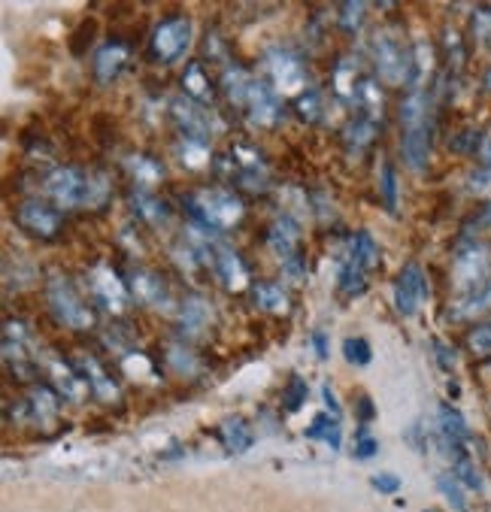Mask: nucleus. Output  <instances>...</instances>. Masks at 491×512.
<instances>
[{
  "label": "nucleus",
  "instance_id": "nucleus-52",
  "mask_svg": "<svg viewBox=\"0 0 491 512\" xmlns=\"http://www.w3.org/2000/svg\"><path fill=\"white\" fill-rule=\"evenodd\" d=\"M431 346H434L437 364H440L443 370H455V364H458V358H455V349H449V346H446L443 340H434Z\"/></svg>",
  "mask_w": 491,
  "mask_h": 512
},
{
  "label": "nucleus",
  "instance_id": "nucleus-57",
  "mask_svg": "<svg viewBox=\"0 0 491 512\" xmlns=\"http://www.w3.org/2000/svg\"><path fill=\"white\" fill-rule=\"evenodd\" d=\"M313 343H316V352H319V358L325 361V358H328V346H325V334H313Z\"/></svg>",
  "mask_w": 491,
  "mask_h": 512
},
{
  "label": "nucleus",
  "instance_id": "nucleus-36",
  "mask_svg": "<svg viewBox=\"0 0 491 512\" xmlns=\"http://www.w3.org/2000/svg\"><path fill=\"white\" fill-rule=\"evenodd\" d=\"M307 437L310 440H325L334 452L340 449V419L328 416V413H319L313 419V425L307 428Z\"/></svg>",
  "mask_w": 491,
  "mask_h": 512
},
{
  "label": "nucleus",
  "instance_id": "nucleus-54",
  "mask_svg": "<svg viewBox=\"0 0 491 512\" xmlns=\"http://www.w3.org/2000/svg\"><path fill=\"white\" fill-rule=\"evenodd\" d=\"M170 364H173L179 373H191V370H194V355L185 352V349H179V346H173V349H170Z\"/></svg>",
  "mask_w": 491,
  "mask_h": 512
},
{
  "label": "nucleus",
  "instance_id": "nucleus-15",
  "mask_svg": "<svg viewBox=\"0 0 491 512\" xmlns=\"http://www.w3.org/2000/svg\"><path fill=\"white\" fill-rule=\"evenodd\" d=\"M131 291H134V297L140 303L152 306V310H170V306H173V297H170L167 282L158 273H152V270L137 267L131 273Z\"/></svg>",
  "mask_w": 491,
  "mask_h": 512
},
{
  "label": "nucleus",
  "instance_id": "nucleus-7",
  "mask_svg": "<svg viewBox=\"0 0 491 512\" xmlns=\"http://www.w3.org/2000/svg\"><path fill=\"white\" fill-rule=\"evenodd\" d=\"M4 358L7 367L19 376V379H34L40 373V358H34V340L25 322H7L4 325Z\"/></svg>",
  "mask_w": 491,
  "mask_h": 512
},
{
  "label": "nucleus",
  "instance_id": "nucleus-40",
  "mask_svg": "<svg viewBox=\"0 0 491 512\" xmlns=\"http://www.w3.org/2000/svg\"><path fill=\"white\" fill-rule=\"evenodd\" d=\"M307 394H310L307 382H304L301 376H291V382H288L285 391H282V406H285V413H298V409L307 403Z\"/></svg>",
  "mask_w": 491,
  "mask_h": 512
},
{
  "label": "nucleus",
  "instance_id": "nucleus-10",
  "mask_svg": "<svg viewBox=\"0 0 491 512\" xmlns=\"http://www.w3.org/2000/svg\"><path fill=\"white\" fill-rule=\"evenodd\" d=\"M13 222L19 231H25L28 237H37V240H55L61 234L58 210L43 200H22L13 213Z\"/></svg>",
  "mask_w": 491,
  "mask_h": 512
},
{
  "label": "nucleus",
  "instance_id": "nucleus-49",
  "mask_svg": "<svg viewBox=\"0 0 491 512\" xmlns=\"http://www.w3.org/2000/svg\"><path fill=\"white\" fill-rule=\"evenodd\" d=\"M282 270H285V276H288L291 282H304V279H307V261L301 258V252H298V255H291V258H285V261H282Z\"/></svg>",
  "mask_w": 491,
  "mask_h": 512
},
{
  "label": "nucleus",
  "instance_id": "nucleus-20",
  "mask_svg": "<svg viewBox=\"0 0 491 512\" xmlns=\"http://www.w3.org/2000/svg\"><path fill=\"white\" fill-rule=\"evenodd\" d=\"M298 243H301V228L291 216H279L270 228H267V246L273 249V255L279 261L298 255Z\"/></svg>",
  "mask_w": 491,
  "mask_h": 512
},
{
  "label": "nucleus",
  "instance_id": "nucleus-55",
  "mask_svg": "<svg viewBox=\"0 0 491 512\" xmlns=\"http://www.w3.org/2000/svg\"><path fill=\"white\" fill-rule=\"evenodd\" d=\"M322 400H325V409H328V416L340 419V403H337V397H334L331 385H322Z\"/></svg>",
  "mask_w": 491,
  "mask_h": 512
},
{
  "label": "nucleus",
  "instance_id": "nucleus-39",
  "mask_svg": "<svg viewBox=\"0 0 491 512\" xmlns=\"http://www.w3.org/2000/svg\"><path fill=\"white\" fill-rule=\"evenodd\" d=\"M437 488L443 491V497L458 509V512H467V497H464V485L458 482L455 473H440L437 476Z\"/></svg>",
  "mask_w": 491,
  "mask_h": 512
},
{
  "label": "nucleus",
  "instance_id": "nucleus-46",
  "mask_svg": "<svg viewBox=\"0 0 491 512\" xmlns=\"http://www.w3.org/2000/svg\"><path fill=\"white\" fill-rule=\"evenodd\" d=\"M364 13H367L364 4H340V28L349 31V34L358 31L361 22H364Z\"/></svg>",
  "mask_w": 491,
  "mask_h": 512
},
{
  "label": "nucleus",
  "instance_id": "nucleus-25",
  "mask_svg": "<svg viewBox=\"0 0 491 512\" xmlns=\"http://www.w3.org/2000/svg\"><path fill=\"white\" fill-rule=\"evenodd\" d=\"M449 319L452 322H464V319H476L482 316L485 310H491V282H485L482 288L470 291V294H461L452 306H449Z\"/></svg>",
  "mask_w": 491,
  "mask_h": 512
},
{
  "label": "nucleus",
  "instance_id": "nucleus-18",
  "mask_svg": "<svg viewBox=\"0 0 491 512\" xmlns=\"http://www.w3.org/2000/svg\"><path fill=\"white\" fill-rule=\"evenodd\" d=\"M246 113L249 119L258 125V128H276L282 122V104H279V94L270 91L264 82L255 85L249 104H246Z\"/></svg>",
  "mask_w": 491,
  "mask_h": 512
},
{
  "label": "nucleus",
  "instance_id": "nucleus-56",
  "mask_svg": "<svg viewBox=\"0 0 491 512\" xmlns=\"http://www.w3.org/2000/svg\"><path fill=\"white\" fill-rule=\"evenodd\" d=\"M358 416H361L364 422H370V419L376 416V409H373V400H370L367 394H361V397H358Z\"/></svg>",
  "mask_w": 491,
  "mask_h": 512
},
{
  "label": "nucleus",
  "instance_id": "nucleus-9",
  "mask_svg": "<svg viewBox=\"0 0 491 512\" xmlns=\"http://www.w3.org/2000/svg\"><path fill=\"white\" fill-rule=\"evenodd\" d=\"M264 64H267V73L276 85V94H304L307 91V67L301 64V58L294 55L291 49H282V46H273L267 49L264 55Z\"/></svg>",
  "mask_w": 491,
  "mask_h": 512
},
{
  "label": "nucleus",
  "instance_id": "nucleus-29",
  "mask_svg": "<svg viewBox=\"0 0 491 512\" xmlns=\"http://www.w3.org/2000/svg\"><path fill=\"white\" fill-rule=\"evenodd\" d=\"M222 440H225V449H228L231 455H243V452L252 449L255 434H252V428L246 425V419L234 416V419H228V422L222 425Z\"/></svg>",
  "mask_w": 491,
  "mask_h": 512
},
{
  "label": "nucleus",
  "instance_id": "nucleus-30",
  "mask_svg": "<svg viewBox=\"0 0 491 512\" xmlns=\"http://www.w3.org/2000/svg\"><path fill=\"white\" fill-rule=\"evenodd\" d=\"M352 104L361 110V116H370V119H382V91L376 85V79H361L358 88H355V97Z\"/></svg>",
  "mask_w": 491,
  "mask_h": 512
},
{
  "label": "nucleus",
  "instance_id": "nucleus-37",
  "mask_svg": "<svg viewBox=\"0 0 491 512\" xmlns=\"http://www.w3.org/2000/svg\"><path fill=\"white\" fill-rule=\"evenodd\" d=\"M294 110H298V116H301L304 122H310V125L322 122V113H325V107H322V94H319L316 88H307L304 94L294 97Z\"/></svg>",
  "mask_w": 491,
  "mask_h": 512
},
{
  "label": "nucleus",
  "instance_id": "nucleus-58",
  "mask_svg": "<svg viewBox=\"0 0 491 512\" xmlns=\"http://www.w3.org/2000/svg\"><path fill=\"white\" fill-rule=\"evenodd\" d=\"M479 158H482V164H491V134L482 140V149H479Z\"/></svg>",
  "mask_w": 491,
  "mask_h": 512
},
{
  "label": "nucleus",
  "instance_id": "nucleus-14",
  "mask_svg": "<svg viewBox=\"0 0 491 512\" xmlns=\"http://www.w3.org/2000/svg\"><path fill=\"white\" fill-rule=\"evenodd\" d=\"M401 128H404V140H401L404 161L410 164V170H425L431 158V122L413 119V122H401Z\"/></svg>",
  "mask_w": 491,
  "mask_h": 512
},
{
  "label": "nucleus",
  "instance_id": "nucleus-24",
  "mask_svg": "<svg viewBox=\"0 0 491 512\" xmlns=\"http://www.w3.org/2000/svg\"><path fill=\"white\" fill-rule=\"evenodd\" d=\"M131 203H134V210L143 222H149L152 228H164L170 222V210H167V203L161 197H155L152 191L146 188H137L131 191Z\"/></svg>",
  "mask_w": 491,
  "mask_h": 512
},
{
  "label": "nucleus",
  "instance_id": "nucleus-17",
  "mask_svg": "<svg viewBox=\"0 0 491 512\" xmlns=\"http://www.w3.org/2000/svg\"><path fill=\"white\" fill-rule=\"evenodd\" d=\"M16 406H19V422H31V425H49L58 416V397L46 385H34L28 397Z\"/></svg>",
  "mask_w": 491,
  "mask_h": 512
},
{
  "label": "nucleus",
  "instance_id": "nucleus-59",
  "mask_svg": "<svg viewBox=\"0 0 491 512\" xmlns=\"http://www.w3.org/2000/svg\"><path fill=\"white\" fill-rule=\"evenodd\" d=\"M482 82H485V88L491 91V67H488V73H485V79H482Z\"/></svg>",
  "mask_w": 491,
  "mask_h": 512
},
{
  "label": "nucleus",
  "instance_id": "nucleus-47",
  "mask_svg": "<svg viewBox=\"0 0 491 512\" xmlns=\"http://www.w3.org/2000/svg\"><path fill=\"white\" fill-rule=\"evenodd\" d=\"M467 346H470V352H473V355H479V358L491 355V325L476 328V331L467 337Z\"/></svg>",
  "mask_w": 491,
  "mask_h": 512
},
{
  "label": "nucleus",
  "instance_id": "nucleus-1",
  "mask_svg": "<svg viewBox=\"0 0 491 512\" xmlns=\"http://www.w3.org/2000/svg\"><path fill=\"white\" fill-rule=\"evenodd\" d=\"M43 194L58 210H101L110 200V182L79 167H52L43 176Z\"/></svg>",
  "mask_w": 491,
  "mask_h": 512
},
{
  "label": "nucleus",
  "instance_id": "nucleus-12",
  "mask_svg": "<svg viewBox=\"0 0 491 512\" xmlns=\"http://www.w3.org/2000/svg\"><path fill=\"white\" fill-rule=\"evenodd\" d=\"M170 116L179 128V137L185 140H198V143H210L213 137V125H210V116L201 104H194L188 97H176L170 104Z\"/></svg>",
  "mask_w": 491,
  "mask_h": 512
},
{
  "label": "nucleus",
  "instance_id": "nucleus-45",
  "mask_svg": "<svg viewBox=\"0 0 491 512\" xmlns=\"http://www.w3.org/2000/svg\"><path fill=\"white\" fill-rule=\"evenodd\" d=\"M482 140H485V137H482L476 128H467V131L455 134V137L449 140V146H452L455 152L467 155V152H479V149H482Z\"/></svg>",
  "mask_w": 491,
  "mask_h": 512
},
{
  "label": "nucleus",
  "instance_id": "nucleus-43",
  "mask_svg": "<svg viewBox=\"0 0 491 512\" xmlns=\"http://www.w3.org/2000/svg\"><path fill=\"white\" fill-rule=\"evenodd\" d=\"M379 188H382L385 207L391 213H398V173H395V167H391L388 161L382 164V182H379Z\"/></svg>",
  "mask_w": 491,
  "mask_h": 512
},
{
  "label": "nucleus",
  "instance_id": "nucleus-6",
  "mask_svg": "<svg viewBox=\"0 0 491 512\" xmlns=\"http://www.w3.org/2000/svg\"><path fill=\"white\" fill-rule=\"evenodd\" d=\"M216 170L225 173L237 188H246V191H264L270 182V170H267L264 158L249 146H234L228 155L216 158Z\"/></svg>",
  "mask_w": 491,
  "mask_h": 512
},
{
  "label": "nucleus",
  "instance_id": "nucleus-2",
  "mask_svg": "<svg viewBox=\"0 0 491 512\" xmlns=\"http://www.w3.org/2000/svg\"><path fill=\"white\" fill-rule=\"evenodd\" d=\"M182 207L207 234L231 231L243 222V200L228 188H201L182 197Z\"/></svg>",
  "mask_w": 491,
  "mask_h": 512
},
{
  "label": "nucleus",
  "instance_id": "nucleus-11",
  "mask_svg": "<svg viewBox=\"0 0 491 512\" xmlns=\"http://www.w3.org/2000/svg\"><path fill=\"white\" fill-rule=\"evenodd\" d=\"M88 288H91V294L101 300L110 313H125L128 310V303H131V291H128V285L119 279V273L110 267V264H104V261H97L91 270H88Z\"/></svg>",
  "mask_w": 491,
  "mask_h": 512
},
{
  "label": "nucleus",
  "instance_id": "nucleus-5",
  "mask_svg": "<svg viewBox=\"0 0 491 512\" xmlns=\"http://www.w3.org/2000/svg\"><path fill=\"white\" fill-rule=\"evenodd\" d=\"M373 67L385 85H404L413 79V52L388 31L373 37Z\"/></svg>",
  "mask_w": 491,
  "mask_h": 512
},
{
  "label": "nucleus",
  "instance_id": "nucleus-8",
  "mask_svg": "<svg viewBox=\"0 0 491 512\" xmlns=\"http://www.w3.org/2000/svg\"><path fill=\"white\" fill-rule=\"evenodd\" d=\"M188 46H191V19L188 16H170L152 31L149 55L161 64H173L185 55Z\"/></svg>",
  "mask_w": 491,
  "mask_h": 512
},
{
  "label": "nucleus",
  "instance_id": "nucleus-51",
  "mask_svg": "<svg viewBox=\"0 0 491 512\" xmlns=\"http://www.w3.org/2000/svg\"><path fill=\"white\" fill-rule=\"evenodd\" d=\"M470 191H476V194H485V191H491V164H482L473 176H470Z\"/></svg>",
  "mask_w": 491,
  "mask_h": 512
},
{
  "label": "nucleus",
  "instance_id": "nucleus-26",
  "mask_svg": "<svg viewBox=\"0 0 491 512\" xmlns=\"http://www.w3.org/2000/svg\"><path fill=\"white\" fill-rule=\"evenodd\" d=\"M376 140V119L370 116H355L346 128H343V146L349 155H361L370 143Z\"/></svg>",
  "mask_w": 491,
  "mask_h": 512
},
{
  "label": "nucleus",
  "instance_id": "nucleus-60",
  "mask_svg": "<svg viewBox=\"0 0 491 512\" xmlns=\"http://www.w3.org/2000/svg\"><path fill=\"white\" fill-rule=\"evenodd\" d=\"M425 512H440V509H425Z\"/></svg>",
  "mask_w": 491,
  "mask_h": 512
},
{
  "label": "nucleus",
  "instance_id": "nucleus-28",
  "mask_svg": "<svg viewBox=\"0 0 491 512\" xmlns=\"http://www.w3.org/2000/svg\"><path fill=\"white\" fill-rule=\"evenodd\" d=\"M449 461H452V473L458 476V482L470 491H482V473L476 470V461L470 458L467 446H452L446 449Z\"/></svg>",
  "mask_w": 491,
  "mask_h": 512
},
{
  "label": "nucleus",
  "instance_id": "nucleus-27",
  "mask_svg": "<svg viewBox=\"0 0 491 512\" xmlns=\"http://www.w3.org/2000/svg\"><path fill=\"white\" fill-rule=\"evenodd\" d=\"M182 88H185V97L194 100V104H201V107L213 100V82H210L207 70H204L198 61L185 67V73H182Z\"/></svg>",
  "mask_w": 491,
  "mask_h": 512
},
{
  "label": "nucleus",
  "instance_id": "nucleus-41",
  "mask_svg": "<svg viewBox=\"0 0 491 512\" xmlns=\"http://www.w3.org/2000/svg\"><path fill=\"white\" fill-rule=\"evenodd\" d=\"M179 158H182L188 167H204L207 158H210V143H198V140H185V137H179Z\"/></svg>",
  "mask_w": 491,
  "mask_h": 512
},
{
  "label": "nucleus",
  "instance_id": "nucleus-19",
  "mask_svg": "<svg viewBox=\"0 0 491 512\" xmlns=\"http://www.w3.org/2000/svg\"><path fill=\"white\" fill-rule=\"evenodd\" d=\"M46 370H49V379L55 382V391L70 403H79L85 397V391H91L88 382L79 376V370L73 364L67 367L61 358H46Z\"/></svg>",
  "mask_w": 491,
  "mask_h": 512
},
{
  "label": "nucleus",
  "instance_id": "nucleus-44",
  "mask_svg": "<svg viewBox=\"0 0 491 512\" xmlns=\"http://www.w3.org/2000/svg\"><path fill=\"white\" fill-rule=\"evenodd\" d=\"M470 31L476 37V43L482 46H491V7H476L473 16H470Z\"/></svg>",
  "mask_w": 491,
  "mask_h": 512
},
{
  "label": "nucleus",
  "instance_id": "nucleus-4",
  "mask_svg": "<svg viewBox=\"0 0 491 512\" xmlns=\"http://www.w3.org/2000/svg\"><path fill=\"white\" fill-rule=\"evenodd\" d=\"M452 282H455L458 297L491 282V252L485 243H479L476 237L461 240L455 261H452Z\"/></svg>",
  "mask_w": 491,
  "mask_h": 512
},
{
  "label": "nucleus",
  "instance_id": "nucleus-32",
  "mask_svg": "<svg viewBox=\"0 0 491 512\" xmlns=\"http://www.w3.org/2000/svg\"><path fill=\"white\" fill-rule=\"evenodd\" d=\"M252 297H255V303L261 306V310H267V313H285L288 310V294L276 282H258L252 288Z\"/></svg>",
  "mask_w": 491,
  "mask_h": 512
},
{
  "label": "nucleus",
  "instance_id": "nucleus-35",
  "mask_svg": "<svg viewBox=\"0 0 491 512\" xmlns=\"http://www.w3.org/2000/svg\"><path fill=\"white\" fill-rule=\"evenodd\" d=\"M207 319H210V306H207L201 297L185 300L182 316H179V325H182V331H185V334H198V331L207 325Z\"/></svg>",
  "mask_w": 491,
  "mask_h": 512
},
{
  "label": "nucleus",
  "instance_id": "nucleus-21",
  "mask_svg": "<svg viewBox=\"0 0 491 512\" xmlns=\"http://www.w3.org/2000/svg\"><path fill=\"white\" fill-rule=\"evenodd\" d=\"M73 367H76L79 376L88 382V388H91L94 397H101V400H116V397H119V388H116L113 376H110L101 364H97L91 355H79V358L73 361Z\"/></svg>",
  "mask_w": 491,
  "mask_h": 512
},
{
  "label": "nucleus",
  "instance_id": "nucleus-48",
  "mask_svg": "<svg viewBox=\"0 0 491 512\" xmlns=\"http://www.w3.org/2000/svg\"><path fill=\"white\" fill-rule=\"evenodd\" d=\"M376 452H379V443L373 440V434H370L367 428H361V431L355 434V455H358L361 461H370Z\"/></svg>",
  "mask_w": 491,
  "mask_h": 512
},
{
  "label": "nucleus",
  "instance_id": "nucleus-38",
  "mask_svg": "<svg viewBox=\"0 0 491 512\" xmlns=\"http://www.w3.org/2000/svg\"><path fill=\"white\" fill-rule=\"evenodd\" d=\"M358 82H361V79L355 76L352 61H349V58H343V61L334 67V88H337V94H340V97H346V100H352V97H355Z\"/></svg>",
  "mask_w": 491,
  "mask_h": 512
},
{
  "label": "nucleus",
  "instance_id": "nucleus-13",
  "mask_svg": "<svg viewBox=\"0 0 491 512\" xmlns=\"http://www.w3.org/2000/svg\"><path fill=\"white\" fill-rule=\"evenodd\" d=\"M428 297V282H425V273L419 264H407L401 273H398V282H395V306L401 316H416L419 306L425 303Z\"/></svg>",
  "mask_w": 491,
  "mask_h": 512
},
{
  "label": "nucleus",
  "instance_id": "nucleus-3",
  "mask_svg": "<svg viewBox=\"0 0 491 512\" xmlns=\"http://www.w3.org/2000/svg\"><path fill=\"white\" fill-rule=\"evenodd\" d=\"M46 300L52 316L70 328V331H88L94 328V310L82 300V294L73 288V282L67 276H52L46 282Z\"/></svg>",
  "mask_w": 491,
  "mask_h": 512
},
{
  "label": "nucleus",
  "instance_id": "nucleus-50",
  "mask_svg": "<svg viewBox=\"0 0 491 512\" xmlns=\"http://www.w3.org/2000/svg\"><path fill=\"white\" fill-rule=\"evenodd\" d=\"M485 228H491V203H485V207L476 213V216H470L467 219V228H464V237H470L473 231L479 234V231H485Z\"/></svg>",
  "mask_w": 491,
  "mask_h": 512
},
{
  "label": "nucleus",
  "instance_id": "nucleus-33",
  "mask_svg": "<svg viewBox=\"0 0 491 512\" xmlns=\"http://www.w3.org/2000/svg\"><path fill=\"white\" fill-rule=\"evenodd\" d=\"M349 258L358 261L364 270H373V267L379 264V246H376V240H373L367 231H358V234L349 240Z\"/></svg>",
  "mask_w": 491,
  "mask_h": 512
},
{
  "label": "nucleus",
  "instance_id": "nucleus-31",
  "mask_svg": "<svg viewBox=\"0 0 491 512\" xmlns=\"http://www.w3.org/2000/svg\"><path fill=\"white\" fill-rule=\"evenodd\" d=\"M128 170L134 173L137 188H146V191H152V185H158V182L164 179V167H161L155 158H149V155H134V158H128Z\"/></svg>",
  "mask_w": 491,
  "mask_h": 512
},
{
  "label": "nucleus",
  "instance_id": "nucleus-16",
  "mask_svg": "<svg viewBox=\"0 0 491 512\" xmlns=\"http://www.w3.org/2000/svg\"><path fill=\"white\" fill-rule=\"evenodd\" d=\"M128 58H131V49H128L125 40H119V37L107 40L101 49H97V55H94V76H97V82L110 85L113 79H119L125 73V67H128Z\"/></svg>",
  "mask_w": 491,
  "mask_h": 512
},
{
  "label": "nucleus",
  "instance_id": "nucleus-22",
  "mask_svg": "<svg viewBox=\"0 0 491 512\" xmlns=\"http://www.w3.org/2000/svg\"><path fill=\"white\" fill-rule=\"evenodd\" d=\"M255 85H258V79L249 76L240 64H228V67L222 70V91L228 94L231 104H237V107H243V110H246V104H249V97H252Z\"/></svg>",
  "mask_w": 491,
  "mask_h": 512
},
{
  "label": "nucleus",
  "instance_id": "nucleus-23",
  "mask_svg": "<svg viewBox=\"0 0 491 512\" xmlns=\"http://www.w3.org/2000/svg\"><path fill=\"white\" fill-rule=\"evenodd\" d=\"M437 422H440V446H443V449H452V446H467V440H470V431H467V422H464V416L458 413L455 406H449V403H440Z\"/></svg>",
  "mask_w": 491,
  "mask_h": 512
},
{
  "label": "nucleus",
  "instance_id": "nucleus-42",
  "mask_svg": "<svg viewBox=\"0 0 491 512\" xmlns=\"http://www.w3.org/2000/svg\"><path fill=\"white\" fill-rule=\"evenodd\" d=\"M343 355L355 367H367L373 361V349H370V343L364 337H346L343 340Z\"/></svg>",
  "mask_w": 491,
  "mask_h": 512
},
{
  "label": "nucleus",
  "instance_id": "nucleus-53",
  "mask_svg": "<svg viewBox=\"0 0 491 512\" xmlns=\"http://www.w3.org/2000/svg\"><path fill=\"white\" fill-rule=\"evenodd\" d=\"M370 482H373V488L382 491V494H395V491L401 488V479H398L395 473H376Z\"/></svg>",
  "mask_w": 491,
  "mask_h": 512
},
{
  "label": "nucleus",
  "instance_id": "nucleus-34",
  "mask_svg": "<svg viewBox=\"0 0 491 512\" xmlns=\"http://www.w3.org/2000/svg\"><path fill=\"white\" fill-rule=\"evenodd\" d=\"M364 288H367V270L346 255V261L340 264V291L346 297H358L364 294Z\"/></svg>",
  "mask_w": 491,
  "mask_h": 512
}]
</instances>
